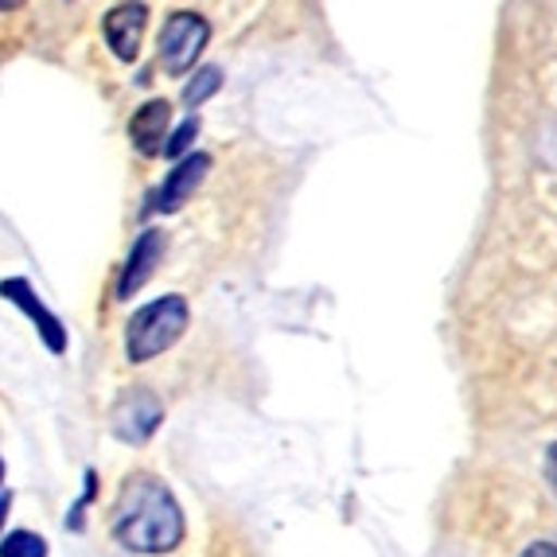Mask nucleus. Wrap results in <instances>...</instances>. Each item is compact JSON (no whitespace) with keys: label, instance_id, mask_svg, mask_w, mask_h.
Returning <instances> with one entry per match:
<instances>
[{"label":"nucleus","instance_id":"1","mask_svg":"<svg viewBox=\"0 0 557 557\" xmlns=\"http://www.w3.org/2000/svg\"><path fill=\"white\" fill-rule=\"evenodd\" d=\"M110 527L129 554H172L184 542V511L172 487L152 472H133L121 483Z\"/></svg>","mask_w":557,"mask_h":557},{"label":"nucleus","instance_id":"2","mask_svg":"<svg viewBox=\"0 0 557 557\" xmlns=\"http://www.w3.org/2000/svg\"><path fill=\"white\" fill-rule=\"evenodd\" d=\"M187 320H191V308H187V300L180 293H168V297L137 308L133 320L125 324V355H129V362H149L157 355H164L168 347H176L180 335L187 332Z\"/></svg>","mask_w":557,"mask_h":557},{"label":"nucleus","instance_id":"3","mask_svg":"<svg viewBox=\"0 0 557 557\" xmlns=\"http://www.w3.org/2000/svg\"><path fill=\"white\" fill-rule=\"evenodd\" d=\"M207 39H211V24L199 12H172L160 28V66L176 78L187 75L203 55Z\"/></svg>","mask_w":557,"mask_h":557},{"label":"nucleus","instance_id":"4","mask_svg":"<svg viewBox=\"0 0 557 557\" xmlns=\"http://www.w3.org/2000/svg\"><path fill=\"white\" fill-rule=\"evenodd\" d=\"M164 421V401L149 386H129L121 391L110 409V433L125 445H149L152 433Z\"/></svg>","mask_w":557,"mask_h":557},{"label":"nucleus","instance_id":"5","mask_svg":"<svg viewBox=\"0 0 557 557\" xmlns=\"http://www.w3.org/2000/svg\"><path fill=\"white\" fill-rule=\"evenodd\" d=\"M0 300H9V305H16L24 317L36 324L39 339L47 344V351L51 355H63L66 351V327L63 320L51 312V308L44 305V300L36 297V288H32L28 277H4L0 281Z\"/></svg>","mask_w":557,"mask_h":557},{"label":"nucleus","instance_id":"6","mask_svg":"<svg viewBox=\"0 0 557 557\" xmlns=\"http://www.w3.org/2000/svg\"><path fill=\"white\" fill-rule=\"evenodd\" d=\"M207 172H211V157L207 152H187L184 160H176V168L164 176V184H160V191L152 196L149 211L157 214H176L180 207L187 203V199L196 196L199 187H203Z\"/></svg>","mask_w":557,"mask_h":557},{"label":"nucleus","instance_id":"7","mask_svg":"<svg viewBox=\"0 0 557 557\" xmlns=\"http://www.w3.org/2000/svg\"><path fill=\"white\" fill-rule=\"evenodd\" d=\"M164 250H168V234L164 231H157V226L140 231V238L133 242L129 258H125V265H121V273H117V300L137 297L140 288H145V281L157 273Z\"/></svg>","mask_w":557,"mask_h":557},{"label":"nucleus","instance_id":"8","mask_svg":"<svg viewBox=\"0 0 557 557\" xmlns=\"http://www.w3.org/2000/svg\"><path fill=\"white\" fill-rule=\"evenodd\" d=\"M145 24H149V9H145V4H117V9L106 12L102 36L121 63H133V59H137L140 39H145Z\"/></svg>","mask_w":557,"mask_h":557},{"label":"nucleus","instance_id":"9","mask_svg":"<svg viewBox=\"0 0 557 557\" xmlns=\"http://www.w3.org/2000/svg\"><path fill=\"white\" fill-rule=\"evenodd\" d=\"M168 125H172V106H168L164 98H149L129 121L133 149H137L140 157H160L168 140Z\"/></svg>","mask_w":557,"mask_h":557},{"label":"nucleus","instance_id":"10","mask_svg":"<svg viewBox=\"0 0 557 557\" xmlns=\"http://www.w3.org/2000/svg\"><path fill=\"white\" fill-rule=\"evenodd\" d=\"M219 90H223V71H219V66H199L196 75H191V83L184 86V106L199 110V106H203L207 98H214Z\"/></svg>","mask_w":557,"mask_h":557},{"label":"nucleus","instance_id":"11","mask_svg":"<svg viewBox=\"0 0 557 557\" xmlns=\"http://www.w3.org/2000/svg\"><path fill=\"white\" fill-rule=\"evenodd\" d=\"M0 557H47V542L32 530H12L9 539H0Z\"/></svg>","mask_w":557,"mask_h":557},{"label":"nucleus","instance_id":"12","mask_svg":"<svg viewBox=\"0 0 557 557\" xmlns=\"http://www.w3.org/2000/svg\"><path fill=\"white\" fill-rule=\"evenodd\" d=\"M196 137H199V117L191 113V117L180 121L176 129L168 133V140H164V157H168V160H184L187 152H191V145H196Z\"/></svg>","mask_w":557,"mask_h":557},{"label":"nucleus","instance_id":"13","mask_svg":"<svg viewBox=\"0 0 557 557\" xmlns=\"http://www.w3.org/2000/svg\"><path fill=\"white\" fill-rule=\"evenodd\" d=\"M94 495H98V475L86 472V492L78 495V503L71 507V511H66V530H75V534H83V530H86V515H83V511L94 503Z\"/></svg>","mask_w":557,"mask_h":557},{"label":"nucleus","instance_id":"14","mask_svg":"<svg viewBox=\"0 0 557 557\" xmlns=\"http://www.w3.org/2000/svg\"><path fill=\"white\" fill-rule=\"evenodd\" d=\"M542 475H546L549 492H554V499H557V441H549L546 445V456H542Z\"/></svg>","mask_w":557,"mask_h":557},{"label":"nucleus","instance_id":"15","mask_svg":"<svg viewBox=\"0 0 557 557\" xmlns=\"http://www.w3.org/2000/svg\"><path fill=\"white\" fill-rule=\"evenodd\" d=\"M519 557H557V542H549V539L530 542V546H522Z\"/></svg>","mask_w":557,"mask_h":557},{"label":"nucleus","instance_id":"16","mask_svg":"<svg viewBox=\"0 0 557 557\" xmlns=\"http://www.w3.org/2000/svg\"><path fill=\"white\" fill-rule=\"evenodd\" d=\"M9 507H12V492H0V530H4V519H9Z\"/></svg>","mask_w":557,"mask_h":557},{"label":"nucleus","instance_id":"17","mask_svg":"<svg viewBox=\"0 0 557 557\" xmlns=\"http://www.w3.org/2000/svg\"><path fill=\"white\" fill-rule=\"evenodd\" d=\"M0 480H4V465H0Z\"/></svg>","mask_w":557,"mask_h":557}]
</instances>
